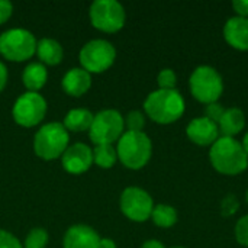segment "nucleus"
<instances>
[{"mask_svg": "<svg viewBox=\"0 0 248 248\" xmlns=\"http://www.w3.org/2000/svg\"><path fill=\"white\" fill-rule=\"evenodd\" d=\"M186 110L185 97L177 89L151 92L144 100V112L153 122L160 125H170L177 122Z\"/></svg>", "mask_w": 248, "mask_h": 248, "instance_id": "1", "label": "nucleus"}, {"mask_svg": "<svg viewBox=\"0 0 248 248\" xmlns=\"http://www.w3.org/2000/svg\"><path fill=\"white\" fill-rule=\"evenodd\" d=\"M211 166L224 176H238L248 169V155L243 144L230 137H219L209 147Z\"/></svg>", "mask_w": 248, "mask_h": 248, "instance_id": "2", "label": "nucleus"}, {"mask_svg": "<svg viewBox=\"0 0 248 248\" xmlns=\"http://www.w3.org/2000/svg\"><path fill=\"white\" fill-rule=\"evenodd\" d=\"M118 160L129 170H141L153 155V142L145 132L125 131L116 142Z\"/></svg>", "mask_w": 248, "mask_h": 248, "instance_id": "3", "label": "nucleus"}, {"mask_svg": "<svg viewBox=\"0 0 248 248\" xmlns=\"http://www.w3.org/2000/svg\"><path fill=\"white\" fill-rule=\"evenodd\" d=\"M68 145L70 132L60 122H48L42 125L33 137V151L45 161L60 158Z\"/></svg>", "mask_w": 248, "mask_h": 248, "instance_id": "4", "label": "nucleus"}, {"mask_svg": "<svg viewBox=\"0 0 248 248\" xmlns=\"http://www.w3.org/2000/svg\"><path fill=\"white\" fill-rule=\"evenodd\" d=\"M224 89V78L212 65H198L189 77V90L199 103H217L221 99Z\"/></svg>", "mask_w": 248, "mask_h": 248, "instance_id": "5", "label": "nucleus"}, {"mask_svg": "<svg viewBox=\"0 0 248 248\" xmlns=\"http://www.w3.org/2000/svg\"><path fill=\"white\" fill-rule=\"evenodd\" d=\"M35 35L23 28H12L0 35V55L9 61L22 62L36 54Z\"/></svg>", "mask_w": 248, "mask_h": 248, "instance_id": "6", "label": "nucleus"}, {"mask_svg": "<svg viewBox=\"0 0 248 248\" xmlns=\"http://www.w3.org/2000/svg\"><path fill=\"white\" fill-rule=\"evenodd\" d=\"M125 132V121L116 109H103L93 118L89 129L90 141L94 145H113Z\"/></svg>", "mask_w": 248, "mask_h": 248, "instance_id": "7", "label": "nucleus"}, {"mask_svg": "<svg viewBox=\"0 0 248 248\" xmlns=\"http://www.w3.org/2000/svg\"><path fill=\"white\" fill-rule=\"evenodd\" d=\"M89 17L93 25L100 32L116 33L126 22L125 7L116 0H96L90 4Z\"/></svg>", "mask_w": 248, "mask_h": 248, "instance_id": "8", "label": "nucleus"}, {"mask_svg": "<svg viewBox=\"0 0 248 248\" xmlns=\"http://www.w3.org/2000/svg\"><path fill=\"white\" fill-rule=\"evenodd\" d=\"M116 60L115 46L106 39H92L84 44L78 52L81 68L87 73L100 74L109 70Z\"/></svg>", "mask_w": 248, "mask_h": 248, "instance_id": "9", "label": "nucleus"}, {"mask_svg": "<svg viewBox=\"0 0 248 248\" xmlns=\"http://www.w3.org/2000/svg\"><path fill=\"white\" fill-rule=\"evenodd\" d=\"M46 110L48 105L42 94L35 92H26L16 99L12 109V116L19 126L32 128L44 121Z\"/></svg>", "mask_w": 248, "mask_h": 248, "instance_id": "10", "label": "nucleus"}, {"mask_svg": "<svg viewBox=\"0 0 248 248\" xmlns=\"http://www.w3.org/2000/svg\"><path fill=\"white\" fill-rule=\"evenodd\" d=\"M119 206L122 214L132 222H145L151 218L153 209H154V201L151 195L138 187V186H129L124 189L119 198Z\"/></svg>", "mask_w": 248, "mask_h": 248, "instance_id": "11", "label": "nucleus"}, {"mask_svg": "<svg viewBox=\"0 0 248 248\" xmlns=\"http://www.w3.org/2000/svg\"><path fill=\"white\" fill-rule=\"evenodd\" d=\"M61 164L70 174H83L93 164V150L83 142L68 145L65 153L61 155Z\"/></svg>", "mask_w": 248, "mask_h": 248, "instance_id": "12", "label": "nucleus"}, {"mask_svg": "<svg viewBox=\"0 0 248 248\" xmlns=\"http://www.w3.org/2000/svg\"><path fill=\"white\" fill-rule=\"evenodd\" d=\"M186 137L190 142L199 147H212L215 141L221 137L218 124L214 121L199 116L192 119L186 126Z\"/></svg>", "mask_w": 248, "mask_h": 248, "instance_id": "13", "label": "nucleus"}, {"mask_svg": "<svg viewBox=\"0 0 248 248\" xmlns=\"http://www.w3.org/2000/svg\"><path fill=\"white\" fill-rule=\"evenodd\" d=\"M222 35L225 42L237 49V51H248V17L232 16L230 17L222 29Z\"/></svg>", "mask_w": 248, "mask_h": 248, "instance_id": "14", "label": "nucleus"}, {"mask_svg": "<svg viewBox=\"0 0 248 248\" xmlns=\"http://www.w3.org/2000/svg\"><path fill=\"white\" fill-rule=\"evenodd\" d=\"M100 237L89 225L77 224L70 227L62 240V247L64 248H99Z\"/></svg>", "mask_w": 248, "mask_h": 248, "instance_id": "15", "label": "nucleus"}, {"mask_svg": "<svg viewBox=\"0 0 248 248\" xmlns=\"http://www.w3.org/2000/svg\"><path fill=\"white\" fill-rule=\"evenodd\" d=\"M61 86L65 94L73 97H80L90 90L92 74L81 67H74L64 74L61 80Z\"/></svg>", "mask_w": 248, "mask_h": 248, "instance_id": "16", "label": "nucleus"}, {"mask_svg": "<svg viewBox=\"0 0 248 248\" xmlns=\"http://www.w3.org/2000/svg\"><path fill=\"white\" fill-rule=\"evenodd\" d=\"M246 115L238 108H228L225 109L221 121L218 122L219 134L221 137H230L235 138L243 129L246 128Z\"/></svg>", "mask_w": 248, "mask_h": 248, "instance_id": "17", "label": "nucleus"}, {"mask_svg": "<svg viewBox=\"0 0 248 248\" xmlns=\"http://www.w3.org/2000/svg\"><path fill=\"white\" fill-rule=\"evenodd\" d=\"M46 80L48 71L42 62H31L25 67L22 73V83L28 92L38 93L46 84Z\"/></svg>", "mask_w": 248, "mask_h": 248, "instance_id": "18", "label": "nucleus"}, {"mask_svg": "<svg viewBox=\"0 0 248 248\" xmlns=\"http://www.w3.org/2000/svg\"><path fill=\"white\" fill-rule=\"evenodd\" d=\"M36 54L44 65H57L62 61L64 49L58 41L52 38H42L38 41Z\"/></svg>", "mask_w": 248, "mask_h": 248, "instance_id": "19", "label": "nucleus"}, {"mask_svg": "<svg viewBox=\"0 0 248 248\" xmlns=\"http://www.w3.org/2000/svg\"><path fill=\"white\" fill-rule=\"evenodd\" d=\"M93 118L94 115L89 109L76 108L67 112L62 125L68 132H84V131L89 132L93 124Z\"/></svg>", "mask_w": 248, "mask_h": 248, "instance_id": "20", "label": "nucleus"}, {"mask_svg": "<svg viewBox=\"0 0 248 248\" xmlns=\"http://www.w3.org/2000/svg\"><path fill=\"white\" fill-rule=\"evenodd\" d=\"M151 221L155 227L158 228H171L177 224L179 221V214L174 206L166 205V203H158L154 206L153 214H151Z\"/></svg>", "mask_w": 248, "mask_h": 248, "instance_id": "21", "label": "nucleus"}, {"mask_svg": "<svg viewBox=\"0 0 248 248\" xmlns=\"http://www.w3.org/2000/svg\"><path fill=\"white\" fill-rule=\"evenodd\" d=\"M118 161L116 148L113 145H96L93 150V163L100 169H112Z\"/></svg>", "mask_w": 248, "mask_h": 248, "instance_id": "22", "label": "nucleus"}, {"mask_svg": "<svg viewBox=\"0 0 248 248\" xmlns=\"http://www.w3.org/2000/svg\"><path fill=\"white\" fill-rule=\"evenodd\" d=\"M48 244V232L44 228H33L28 232L23 248H45Z\"/></svg>", "mask_w": 248, "mask_h": 248, "instance_id": "23", "label": "nucleus"}, {"mask_svg": "<svg viewBox=\"0 0 248 248\" xmlns=\"http://www.w3.org/2000/svg\"><path fill=\"white\" fill-rule=\"evenodd\" d=\"M125 128L131 132H144L145 126V113L141 110H131L125 118Z\"/></svg>", "mask_w": 248, "mask_h": 248, "instance_id": "24", "label": "nucleus"}, {"mask_svg": "<svg viewBox=\"0 0 248 248\" xmlns=\"http://www.w3.org/2000/svg\"><path fill=\"white\" fill-rule=\"evenodd\" d=\"M157 84H158V89L173 90L176 89V84H177V74L171 68H163L157 76Z\"/></svg>", "mask_w": 248, "mask_h": 248, "instance_id": "25", "label": "nucleus"}, {"mask_svg": "<svg viewBox=\"0 0 248 248\" xmlns=\"http://www.w3.org/2000/svg\"><path fill=\"white\" fill-rule=\"evenodd\" d=\"M234 237L243 247H248V214L241 217L234 227Z\"/></svg>", "mask_w": 248, "mask_h": 248, "instance_id": "26", "label": "nucleus"}, {"mask_svg": "<svg viewBox=\"0 0 248 248\" xmlns=\"http://www.w3.org/2000/svg\"><path fill=\"white\" fill-rule=\"evenodd\" d=\"M224 112H225V108H224L219 102H217V103H211V105H206V109H205V118H208V119L214 121L215 124H218V122L221 121V118H222Z\"/></svg>", "mask_w": 248, "mask_h": 248, "instance_id": "27", "label": "nucleus"}, {"mask_svg": "<svg viewBox=\"0 0 248 248\" xmlns=\"http://www.w3.org/2000/svg\"><path fill=\"white\" fill-rule=\"evenodd\" d=\"M0 248H23V246L12 232L0 230Z\"/></svg>", "mask_w": 248, "mask_h": 248, "instance_id": "28", "label": "nucleus"}, {"mask_svg": "<svg viewBox=\"0 0 248 248\" xmlns=\"http://www.w3.org/2000/svg\"><path fill=\"white\" fill-rule=\"evenodd\" d=\"M240 203L237 202V199L232 196V195H228L225 196V199L222 201V215L225 217H231L237 212Z\"/></svg>", "mask_w": 248, "mask_h": 248, "instance_id": "29", "label": "nucleus"}, {"mask_svg": "<svg viewBox=\"0 0 248 248\" xmlns=\"http://www.w3.org/2000/svg\"><path fill=\"white\" fill-rule=\"evenodd\" d=\"M13 15V4L7 0H0V25L6 23Z\"/></svg>", "mask_w": 248, "mask_h": 248, "instance_id": "30", "label": "nucleus"}, {"mask_svg": "<svg viewBox=\"0 0 248 248\" xmlns=\"http://www.w3.org/2000/svg\"><path fill=\"white\" fill-rule=\"evenodd\" d=\"M232 9L235 12V16L248 17V0H234Z\"/></svg>", "mask_w": 248, "mask_h": 248, "instance_id": "31", "label": "nucleus"}, {"mask_svg": "<svg viewBox=\"0 0 248 248\" xmlns=\"http://www.w3.org/2000/svg\"><path fill=\"white\" fill-rule=\"evenodd\" d=\"M7 83V68L6 65L0 61V93L3 92V89L6 87Z\"/></svg>", "mask_w": 248, "mask_h": 248, "instance_id": "32", "label": "nucleus"}, {"mask_svg": "<svg viewBox=\"0 0 248 248\" xmlns=\"http://www.w3.org/2000/svg\"><path fill=\"white\" fill-rule=\"evenodd\" d=\"M140 248H166V246L158 240H147Z\"/></svg>", "mask_w": 248, "mask_h": 248, "instance_id": "33", "label": "nucleus"}, {"mask_svg": "<svg viewBox=\"0 0 248 248\" xmlns=\"http://www.w3.org/2000/svg\"><path fill=\"white\" fill-rule=\"evenodd\" d=\"M99 248H116V244H115V241L110 240V238H100Z\"/></svg>", "mask_w": 248, "mask_h": 248, "instance_id": "34", "label": "nucleus"}, {"mask_svg": "<svg viewBox=\"0 0 248 248\" xmlns=\"http://www.w3.org/2000/svg\"><path fill=\"white\" fill-rule=\"evenodd\" d=\"M241 144H243V148H244V151H246V154L248 155V132L244 135V138H243V141H241Z\"/></svg>", "mask_w": 248, "mask_h": 248, "instance_id": "35", "label": "nucleus"}, {"mask_svg": "<svg viewBox=\"0 0 248 248\" xmlns=\"http://www.w3.org/2000/svg\"><path fill=\"white\" fill-rule=\"evenodd\" d=\"M246 202H247V205H248V189H247V192H246Z\"/></svg>", "mask_w": 248, "mask_h": 248, "instance_id": "36", "label": "nucleus"}, {"mask_svg": "<svg viewBox=\"0 0 248 248\" xmlns=\"http://www.w3.org/2000/svg\"><path fill=\"white\" fill-rule=\"evenodd\" d=\"M171 248H186V247H171Z\"/></svg>", "mask_w": 248, "mask_h": 248, "instance_id": "37", "label": "nucleus"}]
</instances>
